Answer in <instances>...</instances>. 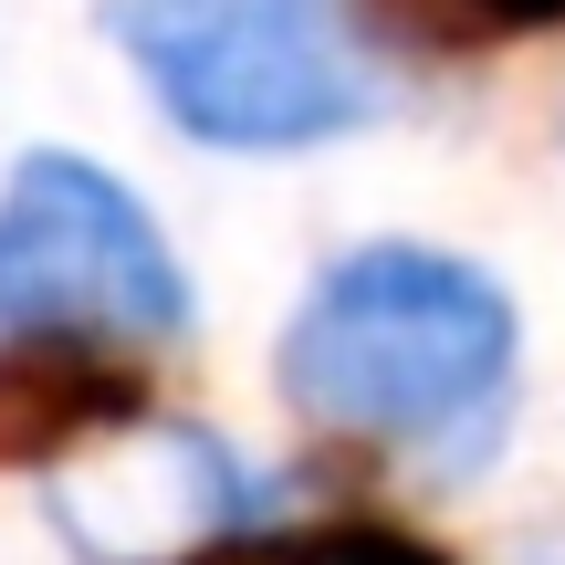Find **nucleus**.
<instances>
[{"label": "nucleus", "mask_w": 565, "mask_h": 565, "mask_svg": "<svg viewBox=\"0 0 565 565\" xmlns=\"http://www.w3.org/2000/svg\"><path fill=\"white\" fill-rule=\"evenodd\" d=\"M273 377L282 408L315 429L482 461L524 377V315L482 263L440 242H356L303 282Z\"/></svg>", "instance_id": "obj_1"}, {"label": "nucleus", "mask_w": 565, "mask_h": 565, "mask_svg": "<svg viewBox=\"0 0 565 565\" xmlns=\"http://www.w3.org/2000/svg\"><path fill=\"white\" fill-rule=\"evenodd\" d=\"M440 32H555L565 0H419Z\"/></svg>", "instance_id": "obj_7"}, {"label": "nucleus", "mask_w": 565, "mask_h": 565, "mask_svg": "<svg viewBox=\"0 0 565 565\" xmlns=\"http://www.w3.org/2000/svg\"><path fill=\"white\" fill-rule=\"evenodd\" d=\"M147 105L221 158H303L377 116V74L335 0H105Z\"/></svg>", "instance_id": "obj_2"}, {"label": "nucleus", "mask_w": 565, "mask_h": 565, "mask_svg": "<svg viewBox=\"0 0 565 565\" xmlns=\"http://www.w3.org/2000/svg\"><path fill=\"white\" fill-rule=\"evenodd\" d=\"M189 565H450V555H429L398 524H242Z\"/></svg>", "instance_id": "obj_6"}, {"label": "nucleus", "mask_w": 565, "mask_h": 565, "mask_svg": "<svg viewBox=\"0 0 565 565\" xmlns=\"http://www.w3.org/2000/svg\"><path fill=\"white\" fill-rule=\"evenodd\" d=\"M179 252L158 210L116 168L74 147H32L0 179V335H95V345H168L189 335Z\"/></svg>", "instance_id": "obj_3"}, {"label": "nucleus", "mask_w": 565, "mask_h": 565, "mask_svg": "<svg viewBox=\"0 0 565 565\" xmlns=\"http://www.w3.org/2000/svg\"><path fill=\"white\" fill-rule=\"evenodd\" d=\"M158 419V387L126 345L95 335H0V471H63Z\"/></svg>", "instance_id": "obj_5"}, {"label": "nucleus", "mask_w": 565, "mask_h": 565, "mask_svg": "<svg viewBox=\"0 0 565 565\" xmlns=\"http://www.w3.org/2000/svg\"><path fill=\"white\" fill-rule=\"evenodd\" d=\"M242 461L210 429H126L116 450H95V482L63 492V534L95 565H189L200 545L242 534Z\"/></svg>", "instance_id": "obj_4"}]
</instances>
